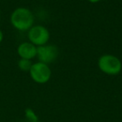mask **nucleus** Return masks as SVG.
<instances>
[{"instance_id": "6e6552de", "label": "nucleus", "mask_w": 122, "mask_h": 122, "mask_svg": "<svg viewBox=\"0 0 122 122\" xmlns=\"http://www.w3.org/2000/svg\"><path fill=\"white\" fill-rule=\"evenodd\" d=\"M25 115L26 118L29 120L30 122H37L38 119L34 112L31 109H26L25 110Z\"/></svg>"}, {"instance_id": "f257e3e1", "label": "nucleus", "mask_w": 122, "mask_h": 122, "mask_svg": "<svg viewBox=\"0 0 122 122\" xmlns=\"http://www.w3.org/2000/svg\"><path fill=\"white\" fill-rule=\"evenodd\" d=\"M10 22L19 31L29 30L34 26V17L29 9L20 7L16 9L10 16Z\"/></svg>"}, {"instance_id": "423d86ee", "label": "nucleus", "mask_w": 122, "mask_h": 122, "mask_svg": "<svg viewBox=\"0 0 122 122\" xmlns=\"http://www.w3.org/2000/svg\"><path fill=\"white\" fill-rule=\"evenodd\" d=\"M17 52L21 59L31 60L37 55V47L30 42H24L19 45Z\"/></svg>"}, {"instance_id": "0eeeda50", "label": "nucleus", "mask_w": 122, "mask_h": 122, "mask_svg": "<svg viewBox=\"0 0 122 122\" xmlns=\"http://www.w3.org/2000/svg\"><path fill=\"white\" fill-rule=\"evenodd\" d=\"M32 62L30 59H20L18 62V66L22 71L27 72L30 70L31 67H32Z\"/></svg>"}, {"instance_id": "1a4fd4ad", "label": "nucleus", "mask_w": 122, "mask_h": 122, "mask_svg": "<svg viewBox=\"0 0 122 122\" xmlns=\"http://www.w3.org/2000/svg\"><path fill=\"white\" fill-rule=\"evenodd\" d=\"M3 39H4V34H3L2 30H1V29H0V44H1V43H2Z\"/></svg>"}, {"instance_id": "9d476101", "label": "nucleus", "mask_w": 122, "mask_h": 122, "mask_svg": "<svg viewBox=\"0 0 122 122\" xmlns=\"http://www.w3.org/2000/svg\"><path fill=\"white\" fill-rule=\"evenodd\" d=\"M87 1H89V2L91 3V4H96V3L100 2L101 0H87Z\"/></svg>"}, {"instance_id": "f03ea898", "label": "nucleus", "mask_w": 122, "mask_h": 122, "mask_svg": "<svg viewBox=\"0 0 122 122\" xmlns=\"http://www.w3.org/2000/svg\"><path fill=\"white\" fill-rule=\"evenodd\" d=\"M98 67L102 73L107 75H117L122 70V63L113 54H103L98 59Z\"/></svg>"}, {"instance_id": "7ed1b4c3", "label": "nucleus", "mask_w": 122, "mask_h": 122, "mask_svg": "<svg viewBox=\"0 0 122 122\" xmlns=\"http://www.w3.org/2000/svg\"><path fill=\"white\" fill-rule=\"evenodd\" d=\"M29 75L31 79L36 83L45 84L50 80L52 71L49 65L39 61L32 65V67L29 70Z\"/></svg>"}, {"instance_id": "39448f33", "label": "nucleus", "mask_w": 122, "mask_h": 122, "mask_svg": "<svg viewBox=\"0 0 122 122\" xmlns=\"http://www.w3.org/2000/svg\"><path fill=\"white\" fill-rule=\"evenodd\" d=\"M59 56V49L53 44H45L37 47V55L39 62L49 65L56 60Z\"/></svg>"}, {"instance_id": "20e7f679", "label": "nucleus", "mask_w": 122, "mask_h": 122, "mask_svg": "<svg viewBox=\"0 0 122 122\" xmlns=\"http://www.w3.org/2000/svg\"><path fill=\"white\" fill-rule=\"evenodd\" d=\"M28 38L29 42L39 47L47 44L49 39L50 38V34L48 29L42 25H35L33 26L28 33Z\"/></svg>"}]
</instances>
